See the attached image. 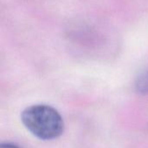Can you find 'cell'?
Returning <instances> with one entry per match:
<instances>
[{
    "mask_svg": "<svg viewBox=\"0 0 148 148\" xmlns=\"http://www.w3.org/2000/svg\"><path fill=\"white\" fill-rule=\"evenodd\" d=\"M21 121L25 128L41 140H53L62 135L64 120L61 113L53 106L36 104L26 107L21 114Z\"/></svg>",
    "mask_w": 148,
    "mask_h": 148,
    "instance_id": "1",
    "label": "cell"
},
{
    "mask_svg": "<svg viewBox=\"0 0 148 148\" xmlns=\"http://www.w3.org/2000/svg\"><path fill=\"white\" fill-rule=\"evenodd\" d=\"M0 148H21L16 144L10 143V142H3L0 144Z\"/></svg>",
    "mask_w": 148,
    "mask_h": 148,
    "instance_id": "3",
    "label": "cell"
},
{
    "mask_svg": "<svg viewBox=\"0 0 148 148\" xmlns=\"http://www.w3.org/2000/svg\"><path fill=\"white\" fill-rule=\"evenodd\" d=\"M135 90L141 95H148V69L139 74L134 83Z\"/></svg>",
    "mask_w": 148,
    "mask_h": 148,
    "instance_id": "2",
    "label": "cell"
}]
</instances>
